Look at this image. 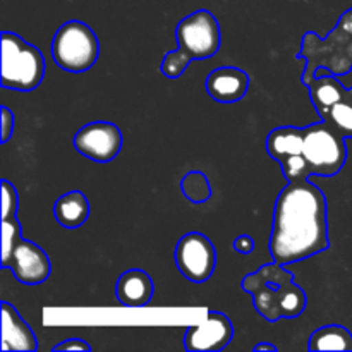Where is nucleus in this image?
Listing matches in <instances>:
<instances>
[{
	"label": "nucleus",
	"mask_w": 352,
	"mask_h": 352,
	"mask_svg": "<svg viewBox=\"0 0 352 352\" xmlns=\"http://www.w3.org/2000/svg\"><path fill=\"white\" fill-rule=\"evenodd\" d=\"M267 151L280 164L284 177H333L347 162L346 138L325 120L306 127H275L267 138Z\"/></svg>",
	"instance_id": "2"
},
{
	"label": "nucleus",
	"mask_w": 352,
	"mask_h": 352,
	"mask_svg": "<svg viewBox=\"0 0 352 352\" xmlns=\"http://www.w3.org/2000/svg\"><path fill=\"white\" fill-rule=\"evenodd\" d=\"M274 206L270 254L280 265L298 263L329 250L327 198L308 175H287Z\"/></svg>",
	"instance_id": "1"
},
{
	"label": "nucleus",
	"mask_w": 352,
	"mask_h": 352,
	"mask_svg": "<svg viewBox=\"0 0 352 352\" xmlns=\"http://www.w3.org/2000/svg\"><path fill=\"white\" fill-rule=\"evenodd\" d=\"M45 57L34 45L17 33H2V76L0 85L6 89L28 93L41 85L45 78Z\"/></svg>",
	"instance_id": "6"
},
{
	"label": "nucleus",
	"mask_w": 352,
	"mask_h": 352,
	"mask_svg": "<svg viewBox=\"0 0 352 352\" xmlns=\"http://www.w3.org/2000/svg\"><path fill=\"white\" fill-rule=\"evenodd\" d=\"M155 292L153 278L140 268L126 270L116 284V296L119 302L127 308H143L151 301Z\"/></svg>",
	"instance_id": "15"
},
{
	"label": "nucleus",
	"mask_w": 352,
	"mask_h": 352,
	"mask_svg": "<svg viewBox=\"0 0 352 352\" xmlns=\"http://www.w3.org/2000/svg\"><path fill=\"white\" fill-rule=\"evenodd\" d=\"M177 50L165 54L160 72L168 79L184 74L191 60L210 58L222 47V31L217 17L210 10H196L179 21L175 28Z\"/></svg>",
	"instance_id": "4"
},
{
	"label": "nucleus",
	"mask_w": 352,
	"mask_h": 352,
	"mask_svg": "<svg viewBox=\"0 0 352 352\" xmlns=\"http://www.w3.org/2000/svg\"><path fill=\"white\" fill-rule=\"evenodd\" d=\"M174 260L179 272L188 280L203 284L213 275L217 267V251L210 237L201 232H189L175 244Z\"/></svg>",
	"instance_id": "9"
},
{
	"label": "nucleus",
	"mask_w": 352,
	"mask_h": 352,
	"mask_svg": "<svg viewBox=\"0 0 352 352\" xmlns=\"http://www.w3.org/2000/svg\"><path fill=\"white\" fill-rule=\"evenodd\" d=\"M234 337V325L223 313L210 311L203 322L184 333V349L189 352H217L226 349Z\"/></svg>",
	"instance_id": "12"
},
{
	"label": "nucleus",
	"mask_w": 352,
	"mask_h": 352,
	"mask_svg": "<svg viewBox=\"0 0 352 352\" xmlns=\"http://www.w3.org/2000/svg\"><path fill=\"white\" fill-rule=\"evenodd\" d=\"M205 88L215 102L236 103L246 96L250 89V76L243 69L226 65L210 72Z\"/></svg>",
	"instance_id": "13"
},
{
	"label": "nucleus",
	"mask_w": 352,
	"mask_h": 352,
	"mask_svg": "<svg viewBox=\"0 0 352 352\" xmlns=\"http://www.w3.org/2000/svg\"><path fill=\"white\" fill-rule=\"evenodd\" d=\"M74 148L96 164H109L122 148V133L112 122L96 120L82 126L74 136Z\"/></svg>",
	"instance_id": "11"
},
{
	"label": "nucleus",
	"mask_w": 352,
	"mask_h": 352,
	"mask_svg": "<svg viewBox=\"0 0 352 352\" xmlns=\"http://www.w3.org/2000/svg\"><path fill=\"white\" fill-rule=\"evenodd\" d=\"M2 112V119H0V124H2V134H0V143L6 144L7 141L10 140L14 133V113L10 112L7 107H2L0 109Z\"/></svg>",
	"instance_id": "20"
},
{
	"label": "nucleus",
	"mask_w": 352,
	"mask_h": 352,
	"mask_svg": "<svg viewBox=\"0 0 352 352\" xmlns=\"http://www.w3.org/2000/svg\"><path fill=\"white\" fill-rule=\"evenodd\" d=\"M181 191L186 199L195 205H201L212 198V184L208 177L199 170H191L182 177Z\"/></svg>",
	"instance_id": "18"
},
{
	"label": "nucleus",
	"mask_w": 352,
	"mask_h": 352,
	"mask_svg": "<svg viewBox=\"0 0 352 352\" xmlns=\"http://www.w3.org/2000/svg\"><path fill=\"white\" fill-rule=\"evenodd\" d=\"M52 58L67 72H86L100 57V41L95 31L78 19L62 24L50 45Z\"/></svg>",
	"instance_id": "7"
},
{
	"label": "nucleus",
	"mask_w": 352,
	"mask_h": 352,
	"mask_svg": "<svg viewBox=\"0 0 352 352\" xmlns=\"http://www.w3.org/2000/svg\"><path fill=\"white\" fill-rule=\"evenodd\" d=\"M243 291L253 296V306L258 315L275 323L282 318H298L305 313L308 296L294 282V274L285 265L272 261L246 275L241 282Z\"/></svg>",
	"instance_id": "3"
},
{
	"label": "nucleus",
	"mask_w": 352,
	"mask_h": 352,
	"mask_svg": "<svg viewBox=\"0 0 352 352\" xmlns=\"http://www.w3.org/2000/svg\"><path fill=\"white\" fill-rule=\"evenodd\" d=\"M2 268H9L17 282L23 285H40L50 277V258L33 241L17 239L10 253L0 260Z\"/></svg>",
	"instance_id": "10"
},
{
	"label": "nucleus",
	"mask_w": 352,
	"mask_h": 352,
	"mask_svg": "<svg viewBox=\"0 0 352 352\" xmlns=\"http://www.w3.org/2000/svg\"><path fill=\"white\" fill-rule=\"evenodd\" d=\"M296 58L305 62L302 85L315 78L318 69H327L339 78L349 74L352 71V7L339 17L327 38H320L315 31L302 34L301 50Z\"/></svg>",
	"instance_id": "5"
},
{
	"label": "nucleus",
	"mask_w": 352,
	"mask_h": 352,
	"mask_svg": "<svg viewBox=\"0 0 352 352\" xmlns=\"http://www.w3.org/2000/svg\"><path fill=\"white\" fill-rule=\"evenodd\" d=\"M54 217L64 229H78L89 219V201L81 191H69L54 203Z\"/></svg>",
	"instance_id": "16"
},
{
	"label": "nucleus",
	"mask_w": 352,
	"mask_h": 352,
	"mask_svg": "<svg viewBox=\"0 0 352 352\" xmlns=\"http://www.w3.org/2000/svg\"><path fill=\"white\" fill-rule=\"evenodd\" d=\"M36 349V337L31 327L12 305L2 301V351L34 352Z\"/></svg>",
	"instance_id": "14"
},
{
	"label": "nucleus",
	"mask_w": 352,
	"mask_h": 352,
	"mask_svg": "<svg viewBox=\"0 0 352 352\" xmlns=\"http://www.w3.org/2000/svg\"><path fill=\"white\" fill-rule=\"evenodd\" d=\"M254 352H260V351H268V352H277L278 347L275 346V344H270V342H260L256 344V346L253 347Z\"/></svg>",
	"instance_id": "23"
},
{
	"label": "nucleus",
	"mask_w": 352,
	"mask_h": 352,
	"mask_svg": "<svg viewBox=\"0 0 352 352\" xmlns=\"http://www.w3.org/2000/svg\"><path fill=\"white\" fill-rule=\"evenodd\" d=\"M305 85L320 119L332 124L346 140L352 138V86L346 88L333 74L318 76Z\"/></svg>",
	"instance_id": "8"
},
{
	"label": "nucleus",
	"mask_w": 352,
	"mask_h": 352,
	"mask_svg": "<svg viewBox=\"0 0 352 352\" xmlns=\"http://www.w3.org/2000/svg\"><path fill=\"white\" fill-rule=\"evenodd\" d=\"M0 186H2V219L16 217L17 208H19V195H17L16 186L7 179H3Z\"/></svg>",
	"instance_id": "19"
},
{
	"label": "nucleus",
	"mask_w": 352,
	"mask_h": 352,
	"mask_svg": "<svg viewBox=\"0 0 352 352\" xmlns=\"http://www.w3.org/2000/svg\"><path fill=\"white\" fill-rule=\"evenodd\" d=\"M232 248L239 254H251L254 251V239L251 236H248V234H241L232 243Z\"/></svg>",
	"instance_id": "22"
},
{
	"label": "nucleus",
	"mask_w": 352,
	"mask_h": 352,
	"mask_svg": "<svg viewBox=\"0 0 352 352\" xmlns=\"http://www.w3.org/2000/svg\"><path fill=\"white\" fill-rule=\"evenodd\" d=\"M52 351L54 352L55 351H86V352H89L91 351V346H89L86 340L74 337V339H67V340H64V342L54 346L52 347Z\"/></svg>",
	"instance_id": "21"
},
{
	"label": "nucleus",
	"mask_w": 352,
	"mask_h": 352,
	"mask_svg": "<svg viewBox=\"0 0 352 352\" xmlns=\"http://www.w3.org/2000/svg\"><path fill=\"white\" fill-rule=\"evenodd\" d=\"M309 351H352V333L346 327L327 325L309 337Z\"/></svg>",
	"instance_id": "17"
}]
</instances>
